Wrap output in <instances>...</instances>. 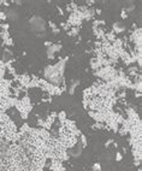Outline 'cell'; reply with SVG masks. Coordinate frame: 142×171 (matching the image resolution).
Masks as SVG:
<instances>
[{
  "label": "cell",
  "mask_w": 142,
  "mask_h": 171,
  "mask_svg": "<svg viewBox=\"0 0 142 171\" xmlns=\"http://www.w3.org/2000/svg\"><path fill=\"white\" fill-rule=\"evenodd\" d=\"M30 23H32V27L34 30H44L45 29V23L42 19H40L39 17H35L33 18L32 21H30Z\"/></svg>",
  "instance_id": "1"
}]
</instances>
